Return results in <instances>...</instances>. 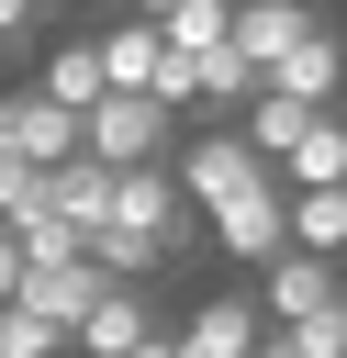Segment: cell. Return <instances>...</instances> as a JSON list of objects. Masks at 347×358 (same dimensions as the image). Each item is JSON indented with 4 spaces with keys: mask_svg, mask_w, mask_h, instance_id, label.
<instances>
[{
    "mask_svg": "<svg viewBox=\"0 0 347 358\" xmlns=\"http://www.w3.org/2000/svg\"><path fill=\"white\" fill-rule=\"evenodd\" d=\"M190 235H201V213L179 201V179H168V168H112V224L90 235V268L146 291L157 268H179V257H190Z\"/></svg>",
    "mask_w": 347,
    "mask_h": 358,
    "instance_id": "6da1fadb",
    "label": "cell"
},
{
    "mask_svg": "<svg viewBox=\"0 0 347 358\" xmlns=\"http://www.w3.org/2000/svg\"><path fill=\"white\" fill-rule=\"evenodd\" d=\"M78 157L90 168H168L179 157V112L146 101V90H101L90 123H78Z\"/></svg>",
    "mask_w": 347,
    "mask_h": 358,
    "instance_id": "7a4b0ae2",
    "label": "cell"
},
{
    "mask_svg": "<svg viewBox=\"0 0 347 358\" xmlns=\"http://www.w3.org/2000/svg\"><path fill=\"white\" fill-rule=\"evenodd\" d=\"M168 179H179V201H190V213L213 224L224 201H246V190H257V179H280V168H269V157H257V145H246L235 123H201V134H190L179 157H168Z\"/></svg>",
    "mask_w": 347,
    "mask_h": 358,
    "instance_id": "3957f363",
    "label": "cell"
},
{
    "mask_svg": "<svg viewBox=\"0 0 347 358\" xmlns=\"http://www.w3.org/2000/svg\"><path fill=\"white\" fill-rule=\"evenodd\" d=\"M336 302H347V257L280 246V257L257 268V313H269V324H302V313H336Z\"/></svg>",
    "mask_w": 347,
    "mask_h": 358,
    "instance_id": "277c9868",
    "label": "cell"
},
{
    "mask_svg": "<svg viewBox=\"0 0 347 358\" xmlns=\"http://www.w3.org/2000/svg\"><path fill=\"white\" fill-rule=\"evenodd\" d=\"M280 246H291V190H280V179H257L246 201H224V213H213V257H235V268H269Z\"/></svg>",
    "mask_w": 347,
    "mask_h": 358,
    "instance_id": "5b68a950",
    "label": "cell"
},
{
    "mask_svg": "<svg viewBox=\"0 0 347 358\" xmlns=\"http://www.w3.org/2000/svg\"><path fill=\"white\" fill-rule=\"evenodd\" d=\"M0 157H22V168H67V157H78V112H56L45 90H0Z\"/></svg>",
    "mask_w": 347,
    "mask_h": 358,
    "instance_id": "8992f818",
    "label": "cell"
},
{
    "mask_svg": "<svg viewBox=\"0 0 347 358\" xmlns=\"http://www.w3.org/2000/svg\"><path fill=\"white\" fill-rule=\"evenodd\" d=\"M146 336H157L146 291H134V280H112V291H101V302L67 324V358H123V347H146Z\"/></svg>",
    "mask_w": 347,
    "mask_h": 358,
    "instance_id": "52a82bcc",
    "label": "cell"
},
{
    "mask_svg": "<svg viewBox=\"0 0 347 358\" xmlns=\"http://www.w3.org/2000/svg\"><path fill=\"white\" fill-rule=\"evenodd\" d=\"M313 22H325L313 0H235V34H224V45H235V56H246V67L269 78V67H280V56H291V45L313 34Z\"/></svg>",
    "mask_w": 347,
    "mask_h": 358,
    "instance_id": "ba28073f",
    "label": "cell"
},
{
    "mask_svg": "<svg viewBox=\"0 0 347 358\" xmlns=\"http://www.w3.org/2000/svg\"><path fill=\"white\" fill-rule=\"evenodd\" d=\"M257 336H269V313H257L246 291H213V302H201L168 347H179V358H257Z\"/></svg>",
    "mask_w": 347,
    "mask_h": 358,
    "instance_id": "9c48e42d",
    "label": "cell"
},
{
    "mask_svg": "<svg viewBox=\"0 0 347 358\" xmlns=\"http://www.w3.org/2000/svg\"><path fill=\"white\" fill-rule=\"evenodd\" d=\"M269 90H291V101H313V112H336V90H347V45H336V22H313L280 67H269Z\"/></svg>",
    "mask_w": 347,
    "mask_h": 358,
    "instance_id": "30bf717a",
    "label": "cell"
},
{
    "mask_svg": "<svg viewBox=\"0 0 347 358\" xmlns=\"http://www.w3.org/2000/svg\"><path fill=\"white\" fill-rule=\"evenodd\" d=\"M45 213L90 246L101 224H112V168H90V157H67V168H45Z\"/></svg>",
    "mask_w": 347,
    "mask_h": 358,
    "instance_id": "8fae6325",
    "label": "cell"
},
{
    "mask_svg": "<svg viewBox=\"0 0 347 358\" xmlns=\"http://www.w3.org/2000/svg\"><path fill=\"white\" fill-rule=\"evenodd\" d=\"M101 291H112V280H101L90 257H67V268H22V291H11V302H22V313H45V324L67 336V324H78V313H90Z\"/></svg>",
    "mask_w": 347,
    "mask_h": 358,
    "instance_id": "7c38bea8",
    "label": "cell"
},
{
    "mask_svg": "<svg viewBox=\"0 0 347 358\" xmlns=\"http://www.w3.org/2000/svg\"><path fill=\"white\" fill-rule=\"evenodd\" d=\"M336 179H347V112H313L280 157V190H336Z\"/></svg>",
    "mask_w": 347,
    "mask_h": 358,
    "instance_id": "4fadbf2b",
    "label": "cell"
},
{
    "mask_svg": "<svg viewBox=\"0 0 347 358\" xmlns=\"http://www.w3.org/2000/svg\"><path fill=\"white\" fill-rule=\"evenodd\" d=\"M34 90H45L56 112H78V123H90V101L112 90V78H101V45H90V34H78V45H56V56L34 67Z\"/></svg>",
    "mask_w": 347,
    "mask_h": 358,
    "instance_id": "5bb4252c",
    "label": "cell"
},
{
    "mask_svg": "<svg viewBox=\"0 0 347 358\" xmlns=\"http://www.w3.org/2000/svg\"><path fill=\"white\" fill-rule=\"evenodd\" d=\"M90 45H101V78H112V90H157V56H168V45H157V22H146V11H134V22H112V34H90Z\"/></svg>",
    "mask_w": 347,
    "mask_h": 358,
    "instance_id": "9a60e30c",
    "label": "cell"
},
{
    "mask_svg": "<svg viewBox=\"0 0 347 358\" xmlns=\"http://www.w3.org/2000/svg\"><path fill=\"white\" fill-rule=\"evenodd\" d=\"M146 22H157L168 56H213V45L235 34V0H168V11H146Z\"/></svg>",
    "mask_w": 347,
    "mask_h": 358,
    "instance_id": "2e32d148",
    "label": "cell"
},
{
    "mask_svg": "<svg viewBox=\"0 0 347 358\" xmlns=\"http://www.w3.org/2000/svg\"><path fill=\"white\" fill-rule=\"evenodd\" d=\"M302 123H313V101H291V90H269V78H257V101H246V123H235V134H246V145H257V157L280 168Z\"/></svg>",
    "mask_w": 347,
    "mask_h": 358,
    "instance_id": "e0dca14e",
    "label": "cell"
},
{
    "mask_svg": "<svg viewBox=\"0 0 347 358\" xmlns=\"http://www.w3.org/2000/svg\"><path fill=\"white\" fill-rule=\"evenodd\" d=\"M291 246L302 257H347V179L336 190H291Z\"/></svg>",
    "mask_w": 347,
    "mask_h": 358,
    "instance_id": "ac0fdd59",
    "label": "cell"
},
{
    "mask_svg": "<svg viewBox=\"0 0 347 358\" xmlns=\"http://www.w3.org/2000/svg\"><path fill=\"white\" fill-rule=\"evenodd\" d=\"M246 101H257V67H246L235 45H213V56H201V90H190V112H246Z\"/></svg>",
    "mask_w": 347,
    "mask_h": 358,
    "instance_id": "d6986e66",
    "label": "cell"
},
{
    "mask_svg": "<svg viewBox=\"0 0 347 358\" xmlns=\"http://www.w3.org/2000/svg\"><path fill=\"white\" fill-rule=\"evenodd\" d=\"M11 246H22V268H67V257H90L56 213H34V224H11Z\"/></svg>",
    "mask_w": 347,
    "mask_h": 358,
    "instance_id": "ffe728a7",
    "label": "cell"
},
{
    "mask_svg": "<svg viewBox=\"0 0 347 358\" xmlns=\"http://www.w3.org/2000/svg\"><path fill=\"white\" fill-rule=\"evenodd\" d=\"M0 358H67V336H56L45 313H22V302H0Z\"/></svg>",
    "mask_w": 347,
    "mask_h": 358,
    "instance_id": "44dd1931",
    "label": "cell"
},
{
    "mask_svg": "<svg viewBox=\"0 0 347 358\" xmlns=\"http://www.w3.org/2000/svg\"><path fill=\"white\" fill-rule=\"evenodd\" d=\"M34 213H45V168L0 157V235H11V224H34Z\"/></svg>",
    "mask_w": 347,
    "mask_h": 358,
    "instance_id": "7402d4cb",
    "label": "cell"
},
{
    "mask_svg": "<svg viewBox=\"0 0 347 358\" xmlns=\"http://www.w3.org/2000/svg\"><path fill=\"white\" fill-rule=\"evenodd\" d=\"M34 22H45L34 0H0V34H34Z\"/></svg>",
    "mask_w": 347,
    "mask_h": 358,
    "instance_id": "603a6c76",
    "label": "cell"
},
{
    "mask_svg": "<svg viewBox=\"0 0 347 358\" xmlns=\"http://www.w3.org/2000/svg\"><path fill=\"white\" fill-rule=\"evenodd\" d=\"M11 291H22V246L0 235V302H11Z\"/></svg>",
    "mask_w": 347,
    "mask_h": 358,
    "instance_id": "cb8c5ba5",
    "label": "cell"
},
{
    "mask_svg": "<svg viewBox=\"0 0 347 358\" xmlns=\"http://www.w3.org/2000/svg\"><path fill=\"white\" fill-rule=\"evenodd\" d=\"M123 358H179V347H168V336H146V347H123Z\"/></svg>",
    "mask_w": 347,
    "mask_h": 358,
    "instance_id": "d4e9b609",
    "label": "cell"
},
{
    "mask_svg": "<svg viewBox=\"0 0 347 358\" xmlns=\"http://www.w3.org/2000/svg\"><path fill=\"white\" fill-rule=\"evenodd\" d=\"M11 56H22V34H0V78H11Z\"/></svg>",
    "mask_w": 347,
    "mask_h": 358,
    "instance_id": "484cf974",
    "label": "cell"
},
{
    "mask_svg": "<svg viewBox=\"0 0 347 358\" xmlns=\"http://www.w3.org/2000/svg\"><path fill=\"white\" fill-rule=\"evenodd\" d=\"M257 358H291V347H280V336H257Z\"/></svg>",
    "mask_w": 347,
    "mask_h": 358,
    "instance_id": "4316f807",
    "label": "cell"
},
{
    "mask_svg": "<svg viewBox=\"0 0 347 358\" xmlns=\"http://www.w3.org/2000/svg\"><path fill=\"white\" fill-rule=\"evenodd\" d=\"M34 11H67V0H34Z\"/></svg>",
    "mask_w": 347,
    "mask_h": 358,
    "instance_id": "83f0119b",
    "label": "cell"
}]
</instances>
